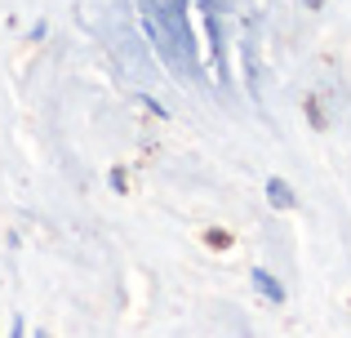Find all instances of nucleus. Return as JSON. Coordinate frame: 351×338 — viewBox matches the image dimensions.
Returning <instances> with one entry per match:
<instances>
[{"mask_svg": "<svg viewBox=\"0 0 351 338\" xmlns=\"http://www.w3.org/2000/svg\"><path fill=\"white\" fill-rule=\"evenodd\" d=\"M267 200H271V209H293L298 205V196H293V187L285 178H267Z\"/></svg>", "mask_w": 351, "mask_h": 338, "instance_id": "2", "label": "nucleus"}, {"mask_svg": "<svg viewBox=\"0 0 351 338\" xmlns=\"http://www.w3.org/2000/svg\"><path fill=\"white\" fill-rule=\"evenodd\" d=\"M302 107H307V121H311V130H329V116H325V107H320V98H316V94H311Z\"/></svg>", "mask_w": 351, "mask_h": 338, "instance_id": "3", "label": "nucleus"}, {"mask_svg": "<svg viewBox=\"0 0 351 338\" xmlns=\"http://www.w3.org/2000/svg\"><path fill=\"white\" fill-rule=\"evenodd\" d=\"M27 334V325H23V316H14V325H9V338H23Z\"/></svg>", "mask_w": 351, "mask_h": 338, "instance_id": "7", "label": "nucleus"}, {"mask_svg": "<svg viewBox=\"0 0 351 338\" xmlns=\"http://www.w3.org/2000/svg\"><path fill=\"white\" fill-rule=\"evenodd\" d=\"M249 280H254V289H258V294H263L271 307H280L285 298H289V294H285V285H280V280H276L267 267H254V271H249Z\"/></svg>", "mask_w": 351, "mask_h": 338, "instance_id": "1", "label": "nucleus"}, {"mask_svg": "<svg viewBox=\"0 0 351 338\" xmlns=\"http://www.w3.org/2000/svg\"><path fill=\"white\" fill-rule=\"evenodd\" d=\"M302 5H307L311 14H316V9H325V0H302Z\"/></svg>", "mask_w": 351, "mask_h": 338, "instance_id": "8", "label": "nucleus"}, {"mask_svg": "<svg viewBox=\"0 0 351 338\" xmlns=\"http://www.w3.org/2000/svg\"><path fill=\"white\" fill-rule=\"evenodd\" d=\"M107 182H112V191H116V196H129V173L120 169V165H112V173H107Z\"/></svg>", "mask_w": 351, "mask_h": 338, "instance_id": "6", "label": "nucleus"}, {"mask_svg": "<svg viewBox=\"0 0 351 338\" xmlns=\"http://www.w3.org/2000/svg\"><path fill=\"white\" fill-rule=\"evenodd\" d=\"M32 338H53V334H49V330H36V334H32Z\"/></svg>", "mask_w": 351, "mask_h": 338, "instance_id": "9", "label": "nucleus"}, {"mask_svg": "<svg viewBox=\"0 0 351 338\" xmlns=\"http://www.w3.org/2000/svg\"><path fill=\"white\" fill-rule=\"evenodd\" d=\"M138 103H143V107H147V112H152V116H156V121H169V107H165V103H160V98H152V94H138Z\"/></svg>", "mask_w": 351, "mask_h": 338, "instance_id": "5", "label": "nucleus"}, {"mask_svg": "<svg viewBox=\"0 0 351 338\" xmlns=\"http://www.w3.org/2000/svg\"><path fill=\"white\" fill-rule=\"evenodd\" d=\"M205 245H209V250H232V232H223V227H209V232H205Z\"/></svg>", "mask_w": 351, "mask_h": 338, "instance_id": "4", "label": "nucleus"}]
</instances>
